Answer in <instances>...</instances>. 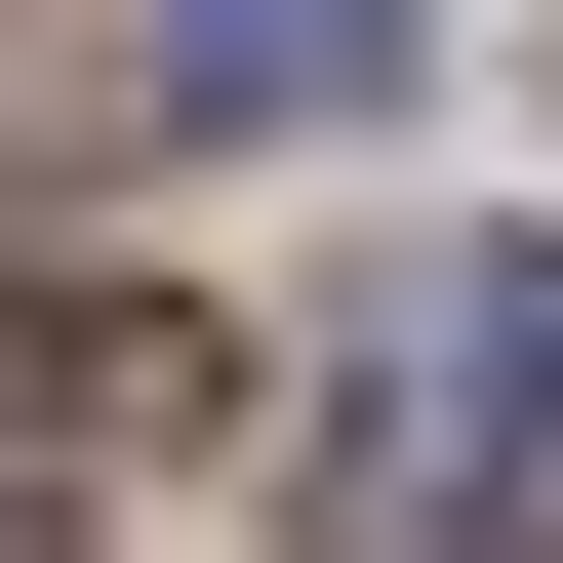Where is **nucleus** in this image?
<instances>
[{
  "mask_svg": "<svg viewBox=\"0 0 563 563\" xmlns=\"http://www.w3.org/2000/svg\"><path fill=\"white\" fill-rule=\"evenodd\" d=\"M322 563H563V242L363 282V363H322Z\"/></svg>",
  "mask_w": 563,
  "mask_h": 563,
  "instance_id": "obj_1",
  "label": "nucleus"
},
{
  "mask_svg": "<svg viewBox=\"0 0 563 563\" xmlns=\"http://www.w3.org/2000/svg\"><path fill=\"white\" fill-rule=\"evenodd\" d=\"M402 0H162V121H363Z\"/></svg>",
  "mask_w": 563,
  "mask_h": 563,
  "instance_id": "obj_2",
  "label": "nucleus"
}]
</instances>
